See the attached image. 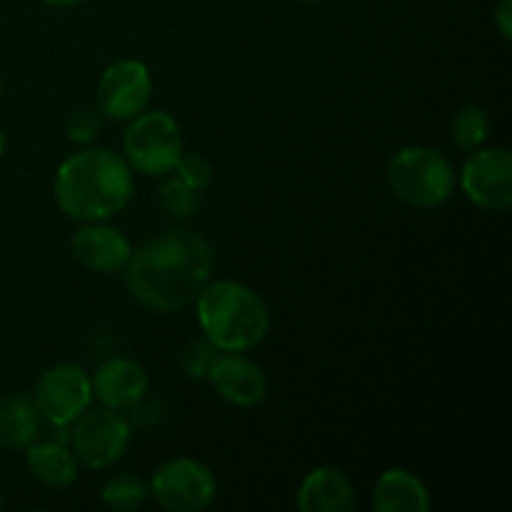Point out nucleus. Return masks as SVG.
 I'll list each match as a JSON object with an SVG mask.
<instances>
[{
  "label": "nucleus",
  "mask_w": 512,
  "mask_h": 512,
  "mask_svg": "<svg viewBox=\"0 0 512 512\" xmlns=\"http://www.w3.org/2000/svg\"><path fill=\"white\" fill-rule=\"evenodd\" d=\"M213 273V248L193 230H168L133 248L125 288L153 313H178L195 303Z\"/></svg>",
  "instance_id": "1"
},
{
  "label": "nucleus",
  "mask_w": 512,
  "mask_h": 512,
  "mask_svg": "<svg viewBox=\"0 0 512 512\" xmlns=\"http://www.w3.org/2000/svg\"><path fill=\"white\" fill-rule=\"evenodd\" d=\"M135 193L133 168L123 155L88 148L63 160L55 173L53 195L58 208L80 223H98L123 213Z\"/></svg>",
  "instance_id": "2"
},
{
  "label": "nucleus",
  "mask_w": 512,
  "mask_h": 512,
  "mask_svg": "<svg viewBox=\"0 0 512 512\" xmlns=\"http://www.w3.org/2000/svg\"><path fill=\"white\" fill-rule=\"evenodd\" d=\"M195 315L203 338L220 353L253 350L270 333L265 300L238 280H208L195 298Z\"/></svg>",
  "instance_id": "3"
},
{
  "label": "nucleus",
  "mask_w": 512,
  "mask_h": 512,
  "mask_svg": "<svg viewBox=\"0 0 512 512\" xmlns=\"http://www.w3.org/2000/svg\"><path fill=\"white\" fill-rule=\"evenodd\" d=\"M388 185L405 205L425 210L448 203L458 185V175L440 150L408 145L388 163Z\"/></svg>",
  "instance_id": "4"
},
{
  "label": "nucleus",
  "mask_w": 512,
  "mask_h": 512,
  "mask_svg": "<svg viewBox=\"0 0 512 512\" xmlns=\"http://www.w3.org/2000/svg\"><path fill=\"white\" fill-rule=\"evenodd\" d=\"M183 155V133L173 115L165 110H143L128 120L123 135V158L135 173L165 178L173 173Z\"/></svg>",
  "instance_id": "5"
},
{
  "label": "nucleus",
  "mask_w": 512,
  "mask_h": 512,
  "mask_svg": "<svg viewBox=\"0 0 512 512\" xmlns=\"http://www.w3.org/2000/svg\"><path fill=\"white\" fill-rule=\"evenodd\" d=\"M155 503L173 512H200L218 495L213 470L193 458H173L160 465L148 485Z\"/></svg>",
  "instance_id": "6"
},
{
  "label": "nucleus",
  "mask_w": 512,
  "mask_h": 512,
  "mask_svg": "<svg viewBox=\"0 0 512 512\" xmlns=\"http://www.w3.org/2000/svg\"><path fill=\"white\" fill-rule=\"evenodd\" d=\"M133 430L120 410L95 408L85 410L70 433V445L78 463L90 470H105L118 463L128 450Z\"/></svg>",
  "instance_id": "7"
},
{
  "label": "nucleus",
  "mask_w": 512,
  "mask_h": 512,
  "mask_svg": "<svg viewBox=\"0 0 512 512\" xmlns=\"http://www.w3.org/2000/svg\"><path fill=\"white\" fill-rule=\"evenodd\" d=\"M33 403L40 418L55 428L73 425L93 403L90 375L75 363H58L40 375L35 385Z\"/></svg>",
  "instance_id": "8"
},
{
  "label": "nucleus",
  "mask_w": 512,
  "mask_h": 512,
  "mask_svg": "<svg viewBox=\"0 0 512 512\" xmlns=\"http://www.w3.org/2000/svg\"><path fill=\"white\" fill-rule=\"evenodd\" d=\"M153 98V78L148 65L140 60H115L103 70L95 90L98 110L110 120L128 123L135 115L148 110Z\"/></svg>",
  "instance_id": "9"
},
{
  "label": "nucleus",
  "mask_w": 512,
  "mask_h": 512,
  "mask_svg": "<svg viewBox=\"0 0 512 512\" xmlns=\"http://www.w3.org/2000/svg\"><path fill=\"white\" fill-rule=\"evenodd\" d=\"M465 198L483 210L503 213L512 205V153L508 148H478L460 170Z\"/></svg>",
  "instance_id": "10"
},
{
  "label": "nucleus",
  "mask_w": 512,
  "mask_h": 512,
  "mask_svg": "<svg viewBox=\"0 0 512 512\" xmlns=\"http://www.w3.org/2000/svg\"><path fill=\"white\" fill-rule=\"evenodd\" d=\"M70 250L83 268L100 275H110L123 273L130 255H133V243L123 230L105 225V220H98V223H85L83 228L75 230Z\"/></svg>",
  "instance_id": "11"
},
{
  "label": "nucleus",
  "mask_w": 512,
  "mask_h": 512,
  "mask_svg": "<svg viewBox=\"0 0 512 512\" xmlns=\"http://www.w3.org/2000/svg\"><path fill=\"white\" fill-rule=\"evenodd\" d=\"M205 378L228 403L250 408L268 395V378L255 360L240 353H220Z\"/></svg>",
  "instance_id": "12"
},
{
  "label": "nucleus",
  "mask_w": 512,
  "mask_h": 512,
  "mask_svg": "<svg viewBox=\"0 0 512 512\" xmlns=\"http://www.w3.org/2000/svg\"><path fill=\"white\" fill-rule=\"evenodd\" d=\"M93 398L110 410H133L145 400L150 378L140 363L130 358H110L90 378Z\"/></svg>",
  "instance_id": "13"
},
{
  "label": "nucleus",
  "mask_w": 512,
  "mask_h": 512,
  "mask_svg": "<svg viewBox=\"0 0 512 512\" xmlns=\"http://www.w3.org/2000/svg\"><path fill=\"white\" fill-rule=\"evenodd\" d=\"M300 512H350L355 508V488L338 468H315L300 483Z\"/></svg>",
  "instance_id": "14"
},
{
  "label": "nucleus",
  "mask_w": 512,
  "mask_h": 512,
  "mask_svg": "<svg viewBox=\"0 0 512 512\" xmlns=\"http://www.w3.org/2000/svg\"><path fill=\"white\" fill-rule=\"evenodd\" d=\"M375 512H428L430 495L423 480L405 468H390L373 488Z\"/></svg>",
  "instance_id": "15"
},
{
  "label": "nucleus",
  "mask_w": 512,
  "mask_h": 512,
  "mask_svg": "<svg viewBox=\"0 0 512 512\" xmlns=\"http://www.w3.org/2000/svg\"><path fill=\"white\" fill-rule=\"evenodd\" d=\"M25 465L38 483L48 488H68L78 478V460L63 443H33L25 448Z\"/></svg>",
  "instance_id": "16"
},
{
  "label": "nucleus",
  "mask_w": 512,
  "mask_h": 512,
  "mask_svg": "<svg viewBox=\"0 0 512 512\" xmlns=\"http://www.w3.org/2000/svg\"><path fill=\"white\" fill-rule=\"evenodd\" d=\"M40 418L33 398L28 395H10L0 400V443L5 448L25 450L40 435Z\"/></svg>",
  "instance_id": "17"
},
{
  "label": "nucleus",
  "mask_w": 512,
  "mask_h": 512,
  "mask_svg": "<svg viewBox=\"0 0 512 512\" xmlns=\"http://www.w3.org/2000/svg\"><path fill=\"white\" fill-rule=\"evenodd\" d=\"M150 490L138 475H115L100 490V500H103L105 508L130 512L143 508V503L148 500Z\"/></svg>",
  "instance_id": "18"
},
{
  "label": "nucleus",
  "mask_w": 512,
  "mask_h": 512,
  "mask_svg": "<svg viewBox=\"0 0 512 512\" xmlns=\"http://www.w3.org/2000/svg\"><path fill=\"white\" fill-rule=\"evenodd\" d=\"M490 135V118L480 105H465L453 118V140L460 150L473 153L483 148Z\"/></svg>",
  "instance_id": "19"
},
{
  "label": "nucleus",
  "mask_w": 512,
  "mask_h": 512,
  "mask_svg": "<svg viewBox=\"0 0 512 512\" xmlns=\"http://www.w3.org/2000/svg\"><path fill=\"white\" fill-rule=\"evenodd\" d=\"M160 208L165 210V215L175 220L193 218L200 208V190L185 185L180 178H168L160 188Z\"/></svg>",
  "instance_id": "20"
},
{
  "label": "nucleus",
  "mask_w": 512,
  "mask_h": 512,
  "mask_svg": "<svg viewBox=\"0 0 512 512\" xmlns=\"http://www.w3.org/2000/svg\"><path fill=\"white\" fill-rule=\"evenodd\" d=\"M218 355H220V350L213 348V345H210L205 338L193 340V343L183 350V355H180V370H183L185 378L200 380L208 375V370L213 368V363L218 360Z\"/></svg>",
  "instance_id": "21"
},
{
  "label": "nucleus",
  "mask_w": 512,
  "mask_h": 512,
  "mask_svg": "<svg viewBox=\"0 0 512 512\" xmlns=\"http://www.w3.org/2000/svg\"><path fill=\"white\" fill-rule=\"evenodd\" d=\"M173 175L183 180L185 185H190V188L203 193L210 185V180H213V165H210V160L203 158L200 153H185L183 150V155H180L178 163H175Z\"/></svg>",
  "instance_id": "22"
},
{
  "label": "nucleus",
  "mask_w": 512,
  "mask_h": 512,
  "mask_svg": "<svg viewBox=\"0 0 512 512\" xmlns=\"http://www.w3.org/2000/svg\"><path fill=\"white\" fill-rule=\"evenodd\" d=\"M65 133H68L70 143H93L100 133L98 113H93V110H78V113H73L68 118V125H65Z\"/></svg>",
  "instance_id": "23"
},
{
  "label": "nucleus",
  "mask_w": 512,
  "mask_h": 512,
  "mask_svg": "<svg viewBox=\"0 0 512 512\" xmlns=\"http://www.w3.org/2000/svg\"><path fill=\"white\" fill-rule=\"evenodd\" d=\"M495 25L505 40L512 38V0H500L495 8Z\"/></svg>",
  "instance_id": "24"
},
{
  "label": "nucleus",
  "mask_w": 512,
  "mask_h": 512,
  "mask_svg": "<svg viewBox=\"0 0 512 512\" xmlns=\"http://www.w3.org/2000/svg\"><path fill=\"white\" fill-rule=\"evenodd\" d=\"M50 8H73V5H80L83 0H43Z\"/></svg>",
  "instance_id": "25"
},
{
  "label": "nucleus",
  "mask_w": 512,
  "mask_h": 512,
  "mask_svg": "<svg viewBox=\"0 0 512 512\" xmlns=\"http://www.w3.org/2000/svg\"><path fill=\"white\" fill-rule=\"evenodd\" d=\"M3 153H5V135L3 130H0V158H3Z\"/></svg>",
  "instance_id": "26"
},
{
  "label": "nucleus",
  "mask_w": 512,
  "mask_h": 512,
  "mask_svg": "<svg viewBox=\"0 0 512 512\" xmlns=\"http://www.w3.org/2000/svg\"><path fill=\"white\" fill-rule=\"evenodd\" d=\"M300 3H318V0H300Z\"/></svg>",
  "instance_id": "27"
},
{
  "label": "nucleus",
  "mask_w": 512,
  "mask_h": 512,
  "mask_svg": "<svg viewBox=\"0 0 512 512\" xmlns=\"http://www.w3.org/2000/svg\"><path fill=\"white\" fill-rule=\"evenodd\" d=\"M0 510H3V495H0Z\"/></svg>",
  "instance_id": "28"
},
{
  "label": "nucleus",
  "mask_w": 512,
  "mask_h": 512,
  "mask_svg": "<svg viewBox=\"0 0 512 512\" xmlns=\"http://www.w3.org/2000/svg\"><path fill=\"white\" fill-rule=\"evenodd\" d=\"M0 93H3V78H0Z\"/></svg>",
  "instance_id": "29"
}]
</instances>
